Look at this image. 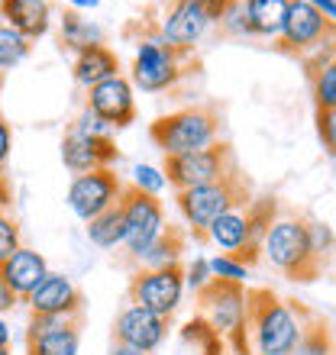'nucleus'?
Wrapping results in <instances>:
<instances>
[{
  "label": "nucleus",
  "mask_w": 336,
  "mask_h": 355,
  "mask_svg": "<svg viewBox=\"0 0 336 355\" xmlns=\"http://www.w3.org/2000/svg\"><path fill=\"white\" fill-rule=\"evenodd\" d=\"M304 317L301 307L291 300L259 288L249 291V313H246V343L255 355H291L304 336Z\"/></svg>",
  "instance_id": "obj_1"
},
{
  "label": "nucleus",
  "mask_w": 336,
  "mask_h": 355,
  "mask_svg": "<svg viewBox=\"0 0 336 355\" xmlns=\"http://www.w3.org/2000/svg\"><path fill=\"white\" fill-rule=\"evenodd\" d=\"M201 320L224 346H233L240 355H249L246 343V313H249V291L246 284L210 281L201 294Z\"/></svg>",
  "instance_id": "obj_2"
},
{
  "label": "nucleus",
  "mask_w": 336,
  "mask_h": 355,
  "mask_svg": "<svg viewBox=\"0 0 336 355\" xmlns=\"http://www.w3.org/2000/svg\"><path fill=\"white\" fill-rule=\"evenodd\" d=\"M230 3L233 0H168L156 33L162 36L165 46H171L185 58L220 23V17H224V10Z\"/></svg>",
  "instance_id": "obj_3"
},
{
  "label": "nucleus",
  "mask_w": 336,
  "mask_h": 355,
  "mask_svg": "<svg viewBox=\"0 0 336 355\" xmlns=\"http://www.w3.org/2000/svg\"><path fill=\"white\" fill-rule=\"evenodd\" d=\"M149 136L162 149V155L207 149L220 142V116L210 107H185V110L159 116L149 126Z\"/></svg>",
  "instance_id": "obj_4"
},
{
  "label": "nucleus",
  "mask_w": 336,
  "mask_h": 355,
  "mask_svg": "<svg viewBox=\"0 0 336 355\" xmlns=\"http://www.w3.org/2000/svg\"><path fill=\"white\" fill-rule=\"evenodd\" d=\"M259 249L271 268L281 271V275H288V278H294V281H314L320 275V265L314 262V255H310L304 220H298V216L271 220L265 236H262Z\"/></svg>",
  "instance_id": "obj_5"
},
{
  "label": "nucleus",
  "mask_w": 336,
  "mask_h": 355,
  "mask_svg": "<svg viewBox=\"0 0 336 355\" xmlns=\"http://www.w3.org/2000/svg\"><path fill=\"white\" fill-rule=\"evenodd\" d=\"M175 204H178V214L185 216V223L194 233H204L207 226L214 223L220 214H226L230 207L246 204V187L240 181V175L233 171V175L210 181V184L175 191Z\"/></svg>",
  "instance_id": "obj_6"
},
{
  "label": "nucleus",
  "mask_w": 336,
  "mask_h": 355,
  "mask_svg": "<svg viewBox=\"0 0 336 355\" xmlns=\"http://www.w3.org/2000/svg\"><path fill=\"white\" fill-rule=\"evenodd\" d=\"M120 210H123V249H126L130 259L142 255L168 230V216L159 197L140 194L130 184L123 187Z\"/></svg>",
  "instance_id": "obj_7"
},
{
  "label": "nucleus",
  "mask_w": 336,
  "mask_h": 355,
  "mask_svg": "<svg viewBox=\"0 0 336 355\" xmlns=\"http://www.w3.org/2000/svg\"><path fill=\"white\" fill-rule=\"evenodd\" d=\"M178 78H181V55L171 46H165L162 36L152 29L149 36H142L136 42L130 65V85L146 94H162L168 87H175Z\"/></svg>",
  "instance_id": "obj_8"
},
{
  "label": "nucleus",
  "mask_w": 336,
  "mask_h": 355,
  "mask_svg": "<svg viewBox=\"0 0 336 355\" xmlns=\"http://www.w3.org/2000/svg\"><path fill=\"white\" fill-rule=\"evenodd\" d=\"M165 181L168 187L175 191H185V187H197V184H210V181H220V178L233 175V155H230V146L224 142H214L207 149H194V152H181V155H165Z\"/></svg>",
  "instance_id": "obj_9"
},
{
  "label": "nucleus",
  "mask_w": 336,
  "mask_h": 355,
  "mask_svg": "<svg viewBox=\"0 0 336 355\" xmlns=\"http://www.w3.org/2000/svg\"><path fill=\"white\" fill-rule=\"evenodd\" d=\"M123 181L120 175L113 168H97V171H84V175H75L72 178V184H68V194H65V204L68 210L87 223L94 220L97 214L103 210H110V207L120 204L123 197Z\"/></svg>",
  "instance_id": "obj_10"
},
{
  "label": "nucleus",
  "mask_w": 336,
  "mask_h": 355,
  "mask_svg": "<svg viewBox=\"0 0 336 355\" xmlns=\"http://www.w3.org/2000/svg\"><path fill=\"white\" fill-rule=\"evenodd\" d=\"M185 300V278L181 268H156V271H136L130 281V304L142 310H152L159 317L171 320Z\"/></svg>",
  "instance_id": "obj_11"
},
{
  "label": "nucleus",
  "mask_w": 336,
  "mask_h": 355,
  "mask_svg": "<svg viewBox=\"0 0 336 355\" xmlns=\"http://www.w3.org/2000/svg\"><path fill=\"white\" fill-rule=\"evenodd\" d=\"M330 36H333V23L324 13L308 7L304 0H288V13H285V23L278 33L281 52L304 55L310 49H320L324 42H330Z\"/></svg>",
  "instance_id": "obj_12"
},
{
  "label": "nucleus",
  "mask_w": 336,
  "mask_h": 355,
  "mask_svg": "<svg viewBox=\"0 0 336 355\" xmlns=\"http://www.w3.org/2000/svg\"><path fill=\"white\" fill-rule=\"evenodd\" d=\"M168 329H171V320L136 307V304H126L113 320V343L152 355L168 343Z\"/></svg>",
  "instance_id": "obj_13"
},
{
  "label": "nucleus",
  "mask_w": 336,
  "mask_h": 355,
  "mask_svg": "<svg viewBox=\"0 0 336 355\" xmlns=\"http://www.w3.org/2000/svg\"><path fill=\"white\" fill-rule=\"evenodd\" d=\"M81 349V327L78 317H52L33 313L26 327V352L29 355H78Z\"/></svg>",
  "instance_id": "obj_14"
},
{
  "label": "nucleus",
  "mask_w": 336,
  "mask_h": 355,
  "mask_svg": "<svg viewBox=\"0 0 336 355\" xmlns=\"http://www.w3.org/2000/svg\"><path fill=\"white\" fill-rule=\"evenodd\" d=\"M84 107L113 130H126L136 120V87L130 85L126 75H113L101 85L87 87V103Z\"/></svg>",
  "instance_id": "obj_15"
},
{
  "label": "nucleus",
  "mask_w": 336,
  "mask_h": 355,
  "mask_svg": "<svg viewBox=\"0 0 336 355\" xmlns=\"http://www.w3.org/2000/svg\"><path fill=\"white\" fill-rule=\"evenodd\" d=\"M23 304H29L33 313H52V317H81L84 294L78 284L62 271H49L36 288L29 291Z\"/></svg>",
  "instance_id": "obj_16"
},
{
  "label": "nucleus",
  "mask_w": 336,
  "mask_h": 355,
  "mask_svg": "<svg viewBox=\"0 0 336 355\" xmlns=\"http://www.w3.org/2000/svg\"><path fill=\"white\" fill-rule=\"evenodd\" d=\"M120 159V149L113 139H97V136H84V132L68 126L65 139H62V165L72 175L97 168H113V162Z\"/></svg>",
  "instance_id": "obj_17"
},
{
  "label": "nucleus",
  "mask_w": 336,
  "mask_h": 355,
  "mask_svg": "<svg viewBox=\"0 0 336 355\" xmlns=\"http://www.w3.org/2000/svg\"><path fill=\"white\" fill-rule=\"evenodd\" d=\"M0 19L29 42H36L52 29V7L49 0H0Z\"/></svg>",
  "instance_id": "obj_18"
},
{
  "label": "nucleus",
  "mask_w": 336,
  "mask_h": 355,
  "mask_svg": "<svg viewBox=\"0 0 336 355\" xmlns=\"http://www.w3.org/2000/svg\"><path fill=\"white\" fill-rule=\"evenodd\" d=\"M49 262L46 255L36 252V249H29V245H19L17 252L10 255L7 262H0V278L7 281V288L17 294L19 300L26 297L29 291L36 288L39 281L49 275Z\"/></svg>",
  "instance_id": "obj_19"
},
{
  "label": "nucleus",
  "mask_w": 336,
  "mask_h": 355,
  "mask_svg": "<svg viewBox=\"0 0 336 355\" xmlns=\"http://www.w3.org/2000/svg\"><path fill=\"white\" fill-rule=\"evenodd\" d=\"M120 75V58H117V52L107 46H91L84 49V52H78L75 55V65H72V78H75L78 87H94L101 85V81H107V78Z\"/></svg>",
  "instance_id": "obj_20"
},
{
  "label": "nucleus",
  "mask_w": 336,
  "mask_h": 355,
  "mask_svg": "<svg viewBox=\"0 0 336 355\" xmlns=\"http://www.w3.org/2000/svg\"><path fill=\"white\" fill-rule=\"evenodd\" d=\"M240 3H243L249 36L278 39L285 13H288V0H240Z\"/></svg>",
  "instance_id": "obj_21"
},
{
  "label": "nucleus",
  "mask_w": 336,
  "mask_h": 355,
  "mask_svg": "<svg viewBox=\"0 0 336 355\" xmlns=\"http://www.w3.org/2000/svg\"><path fill=\"white\" fill-rule=\"evenodd\" d=\"M58 39H62V46L72 49V52H84V49L91 46H107L103 42V29L94 23V19H84L78 10H65L62 19H58Z\"/></svg>",
  "instance_id": "obj_22"
},
{
  "label": "nucleus",
  "mask_w": 336,
  "mask_h": 355,
  "mask_svg": "<svg viewBox=\"0 0 336 355\" xmlns=\"http://www.w3.org/2000/svg\"><path fill=\"white\" fill-rule=\"evenodd\" d=\"M181 252H185V236L168 226L165 233L146 249L142 255H136L133 262L140 265V271H156V268H181Z\"/></svg>",
  "instance_id": "obj_23"
},
{
  "label": "nucleus",
  "mask_w": 336,
  "mask_h": 355,
  "mask_svg": "<svg viewBox=\"0 0 336 355\" xmlns=\"http://www.w3.org/2000/svg\"><path fill=\"white\" fill-rule=\"evenodd\" d=\"M84 233H87L91 245L103 249V252L120 249L123 245V210H120V204L110 207V210H103V214H97L94 220H87Z\"/></svg>",
  "instance_id": "obj_24"
},
{
  "label": "nucleus",
  "mask_w": 336,
  "mask_h": 355,
  "mask_svg": "<svg viewBox=\"0 0 336 355\" xmlns=\"http://www.w3.org/2000/svg\"><path fill=\"white\" fill-rule=\"evenodd\" d=\"M33 52V42L26 36H19L17 29H10L7 23H0V71H13L23 65Z\"/></svg>",
  "instance_id": "obj_25"
},
{
  "label": "nucleus",
  "mask_w": 336,
  "mask_h": 355,
  "mask_svg": "<svg viewBox=\"0 0 336 355\" xmlns=\"http://www.w3.org/2000/svg\"><path fill=\"white\" fill-rule=\"evenodd\" d=\"M130 187L140 191V194H149V197H162V191L168 187L165 181V171L159 165H149V162H136L130 168Z\"/></svg>",
  "instance_id": "obj_26"
},
{
  "label": "nucleus",
  "mask_w": 336,
  "mask_h": 355,
  "mask_svg": "<svg viewBox=\"0 0 336 355\" xmlns=\"http://www.w3.org/2000/svg\"><path fill=\"white\" fill-rule=\"evenodd\" d=\"M314 103L317 110H333L336 107V65L333 55H327V62H320L314 71Z\"/></svg>",
  "instance_id": "obj_27"
},
{
  "label": "nucleus",
  "mask_w": 336,
  "mask_h": 355,
  "mask_svg": "<svg viewBox=\"0 0 336 355\" xmlns=\"http://www.w3.org/2000/svg\"><path fill=\"white\" fill-rule=\"evenodd\" d=\"M207 265H210V275H214V281H230V284H246L252 275V265H246L243 259H236V255H214V259H207Z\"/></svg>",
  "instance_id": "obj_28"
},
{
  "label": "nucleus",
  "mask_w": 336,
  "mask_h": 355,
  "mask_svg": "<svg viewBox=\"0 0 336 355\" xmlns=\"http://www.w3.org/2000/svg\"><path fill=\"white\" fill-rule=\"evenodd\" d=\"M304 233H308V245H310L314 262L324 268V262L333 252V226L324 223V220H304Z\"/></svg>",
  "instance_id": "obj_29"
},
{
  "label": "nucleus",
  "mask_w": 336,
  "mask_h": 355,
  "mask_svg": "<svg viewBox=\"0 0 336 355\" xmlns=\"http://www.w3.org/2000/svg\"><path fill=\"white\" fill-rule=\"evenodd\" d=\"M291 355H333V339H330V329L324 327V323H310L308 329H304V336H301V343L294 346V352Z\"/></svg>",
  "instance_id": "obj_30"
},
{
  "label": "nucleus",
  "mask_w": 336,
  "mask_h": 355,
  "mask_svg": "<svg viewBox=\"0 0 336 355\" xmlns=\"http://www.w3.org/2000/svg\"><path fill=\"white\" fill-rule=\"evenodd\" d=\"M181 278H185V291L201 294V291L214 281V275H210V265H207L204 255H194V262H187L185 268H181Z\"/></svg>",
  "instance_id": "obj_31"
},
{
  "label": "nucleus",
  "mask_w": 336,
  "mask_h": 355,
  "mask_svg": "<svg viewBox=\"0 0 336 355\" xmlns=\"http://www.w3.org/2000/svg\"><path fill=\"white\" fill-rule=\"evenodd\" d=\"M23 245V236H19V223L10 214L0 216V262H7L10 255Z\"/></svg>",
  "instance_id": "obj_32"
},
{
  "label": "nucleus",
  "mask_w": 336,
  "mask_h": 355,
  "mask_svg": "<svg viewBox=\"0 0 336 355\" xmlns=\"http://www.w3.org/2000/svg\"><path fill=\"white\" fill-rule=\"evenodd\" d=\"M72 130H78V132H84V136H97V139H113V126H107V123L101 120V116H94L87 107H84L81 113L75 116V123H72Z\"/></svg>",
  "instance_id": "obj_33"
},
{
  "label": "nucleus",
  "mask_w": 336,
  "mask_h": 355,
  "mask_svg": "<svg viewBox=\"0 0 336 355\" xmlns=\"http://www.w3.org/2000/svg\"><path fill=\"white\" fill-rule=\"evenodd\" d=\"M217 26L224 29L226 36H249V26H246V13H243V3L240 0H233L230 7L224 10V17H220V23Z\"/></svg>",
  "instance_id": "obj_34"
},
{
  "label": "nucleus",
  "mask_w": 336,
  "mask_h": 355,
  "mask_svg": "<svg viewBox=\"0 0 336 355\" xmlns=\"http://www.w3.org/2000/svg\"><path fill=\"white\" fill-rule=\"evenodd\" d=\"M317 132L324 139V149H336V113L333 110H317Z\"/></svg>",
  "instance_id": "obj_35"
},
{
  "label": "nucleus",
  "mask_w": 336,
  "mask_h": 355,
  "mask_svg": "<svg viewBox=\"0 0 336 355\" xmlns=\"http://www.w3.org/2000/svg\"><path fill=\"white\" fill-rule=\"evenodd\" d=\"M10 152H13V132H10V123L0 116V175H3V165L10 162Z\"/></svg>",
  "instance_id": "obj_36"
},
{
  "label": "nucleus",
  "mask_w": 336,
  "mask_h": 355,
  "mask_svg": "<svg viewBox=\"0 0 336 355\" xmlns=\"http://www.w3.org/2000/svg\"><path fill=\"white\" fill-rule=\"evenodd\" d=\"M17 304H19V297L7 288V281L0 278V317H3V313H10V310H17Z\"/></svg>",
  "instance_id": "obj_37"
},
{
  "label": "nucleus",
  "mask_w": 336,
  "mask_h": 355,
  "mask_svg": "<svg viewBox=\"0 0 336 355\" xmlns=\"http://www.w3.org/2000/svg\"><path fill=\"white\" fill-rule=\"evenodd\" d=\"M304 3H308V7H314L317 13H324L330 23L336 19V0H304Z\"/></svg>",
  "instance_id": "obj_38"
},
{
  "label": "nucleus",
  "mask_w": 336,
  "mask_h": 355,
  "mask_svg": "<svg viewBox=\"0 0 336 355\" xmlns=\"http://www.w3.org/2000/svg\"><path fill=\"white\" fill-rule=\"evenodd\" d=\"M10 204H13V191H10V184H7V178L0 175V216L10 210Z\"/></svg>",
  "instance_id": "obj_39"
},
{
  "label": "nucleus",
  "mask_w": 336,
  "mask_h": 355,
  "mask_svg": "<svg viewBox=\"0 0 336 355\" xmlns=\"http://www.w3.org/2000/svg\"><path fill=\"white\" fill-rule=\"evenodd\" d=\"M68 3V10H78V13H81V10H97L101 7V0H65Z\"/></svg>",
  "instance_id": "obj_40"
},
{
  "label": "nucleus",
  "mask_w": 336,
  "mask_h": 355,
  "mask_svg": "<svg viewBox=\"0 0 336 355\" xmlns=\"http://www.w3.org/2000/svg\"><path fill=\"white\" fill-rule=\"evenodd\" d=\"M10 339H13V329L3 317H0V349H10Z\"/></svg>",
  "instance_id": "obj_41"
},
{
  "label": "nucleus",
  "mask_w": 336,
  "mask_h": 355,
  "mask_svg": "<svg viewBox=\"0 0 336 355\" xmlns=\"http://www.w3.org/2000/svg\"><path fill=\"white\" fill-rule=\"evenodd\" d=\"M107 355H149V352H140V349H130V346H120V343H113Z\"/></svg>",
  "instance_id": "obj_42"
},
{
  "label": "nucleus",
  "mask_w": 336,
  "mask_h": 355,
  "mask_svg": "<svg viewBox=\"0 0 336 355\" xmlns=\"http://www.w3.org/2000/svg\"><path fill=\"white\" fill-rule=\"evenodd\" d=\"M0 355H10V349H0Z\"/></svg>",
  "instance_id": "obj_43"
}]
</instances>
